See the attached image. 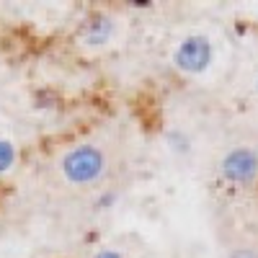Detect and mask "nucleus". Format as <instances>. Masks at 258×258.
I'll return each instance as SVG.
<instances>
[{"label": "nucleus", "instance_id": "obj_1", "mask_svg": "<svg viewBox=\"0 0 258 258\" xmlns=\"http://www.w3.org/2000/svg\"><path fill=\"white\" fill-rule=\"evenodd\" d=\"M106 153L98 145H78L73 150H68L62 158V176L73 186H91L98 183L106 173Z\"/></svg>", "mask_w": 258, "mask_h": 258}, {"label": "nucleus", "instance_id": "obj_2", "mask_svg": "<svg viewBox=\"0 0 258 258\" xmlns=\"http://www.w3.org/2000/svg\"><path fill=\"white\" fill-rule=\"evenodd\" d=\"M212 41L202 34H194V36H186L181 44L176 47L173 52V64L181 70V73H188V75H199L204 73L209 64H212Z\"/></svg>", "mask_w": 258, "mask_h": 258}, {"label": "nucleus", "instance_id": "obj_3", "mask_svg": "<svg viewBox=\"0 0 258 258\" xmlns=\"http://www.w3.org/2000/svg\"><path fill=\"white\" fill-rule=\"evenodd\" d=\"M220 173L235 186H248L258 178V153L253 147H235L222 158Z\"/></svg>", "mask_w": 258, "mask_h": 258}, {"label": "nucleus", "instance_id": "obj_4", "mask_svg": "<svg viewBox=\"0 0 258 258\" xmlns=\"http://www.w3.org/2000/svg\"><path fill=\"white\" fill-rule=\"evenodd\" d=\"M111 34H114V21L109 18V16H91L88 21L83 24V41L85 44H91V47H101V44H106V41L111 39Z\"/></svg>", "mask_w": 258, "mask_h": 258}, {"label": "nucleus", "instance_id": "obj_5", "mask_svg": "<svg viewBox=\"0 0 258 258\" xmlns=\"http://www.w3.org/2000/svg\"><path fill=\"white\" fill-rule=\"evenodd\" d=\"M16 165V147L11 140H3L0 137V173H6Z\"/></svg>", "mask_w": 258, "mask_h": 258}, {"label": "nucleus", "instance_id": "obj_6", "mask_svg": "<svg viewBox=\"0 0 258 258\" xmlns=\"http://www.w3.org/2000/svg\"><path fill=\"white\" fill-rule=\"evenodd\" d=\"M227 258H258V250L255 248H235Z\"/></svg>", "mask_w": 258, "mask_h": 258}, {"label": "nucleus", "instance_id": "obj_7", "mask_svg": "<svg viewBox=\"0 0 258 258\" xmlns=\"http://www.w3.org/2000/svg\"><path fill=\"white\" fill-rule=\"evenodd\" d=\"M93 258H124L119 250H114V248H103V250H98Z\"/></svg>", "mask_w": 258, "mask_h": 258}]
</instances>
